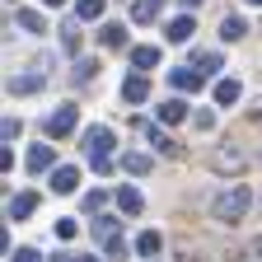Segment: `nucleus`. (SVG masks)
<instances>
[{
	"label": "nucleus",
	"instance_id": "obj_13",
	"mask_svg": "<svg viewBox=\"0 0 262 262\" xmlns=\"http://www.w3.org/2000/svg\"><path fill=\"white\" fill-rule=\"evenodd\" d=\"M244 33H248V24H244L239 14H225V19H220V38H225V42H239Z\"/></svg>",
	"mask_w": 262,
	"mask_h": 262
},
{
	"label": "nucleus",
	"instance_id": "obj_18",
	"mask_svg": "<svg viewBox=\"0 0 262 262\" xmlns=\"http://www.w3.org/2000/svg\"><path fill=\"white\" fill-rule=\"evenodd\" d=\"M131 61H136V71H155V66H159V47H136Z\"/></svg>",
	"mask_w": 262,
	"mask_h": 262
},
{
	"label": "nucleus",
	"instance_id": "obj_29",
	"mask_svg": "<svg viewBox=\"0 0 262 262\" xmlns=\"http://www.w3.org/2000/svg\"><path fill=\"white\" fill-rule=\"evenodd\" d=\"M14 136H19V122H14V117H10V122H5V126H0V141H14Z\"/></svg>",
	"mask_w": 262,
	"mask_h": 262
},
{
	"label": "nucleus",
	"instance_id": "obj_27",
	"mask_svg": "<svg viewBox=\"0 0 262 262\" xmlns=\"http://www.w3.org/2000/svg\"><path fill=\"white\" fill-rule=\"evenodd\" d=\"M14 262H42L38 248H14Z\"/></svg>",
	"mask_w": 262,
	"mask_h": 262
},
{
	"label": "nucleus",
	"instance_id": "obj_10",
	"mask_svg": "<svg viewBox=\"0 0 262 262\" xmlns=\"http://www.w3.org/2000/svg\"><path fill=\"white\" fill-rule=\"evenodd\" d=\"M122 98H126V103H145V98H150V84H145V75H131V80L122 84Z\"/></svg>",
	"mask_w": 262,
	"mask_h": 262
},
{
	"label": "nucleus",
	"instance_id": "obj_17",
	"mask_svg": "<svg viewBox=\"0 0 262 262\" xmlns=\"http://www.w3.org/2000/svg\"><path fill=\"white\" fill-rule=\"evenodd\" d=\"M98 38H103V47H113V52H122V47H126V28H122V24H108L103 33H98Z\"/></svg>",
	"mask_w": 262,
	"mask_h": 262
},
{
	"label": "nucleus",
	"instance_id": "obj_2",
	"mask_svg": "<svg viewBox=\"0 0 262 262\" xmlns=\"http://www.w3.org/2000/svg\"><path fill=\"white\" fill-rule=\"evenodd\" d=\"M84 145H89V164H94V173H113V131L108 126H89V136H84Z\"/></svg>",
	"mask_w": 262,
	"mask_h": 262
},
{
	"label": "nucleus",
	"instance_id": "obj_21",
	"mask_svg": "<svg viewBox=\"0 0 262 262\" xmlns=\"http://www.w3.org/2000/svg\"><path fill=\"white\" fill-rule=\"evenodd\" d=\"M159 248H164V239H159V234H155V229H145V234H141V239H136V253H145V257H155V253H159Z\"/></svg>",
	"mask_w": 262,
	"mask_h": 262
},
{
	"label": "nucleus",
	"instance_id": "obj_6",
	"mask_svg": "<svg viewBox=\"0 0 262 262\" xmlns=\"http://www.w3.org/2000/svg\"><path fill=\"white\" fill-rule=\"evenodd\" d=\"M94 234L103 239L108 257H122V253H126V244H122V229H113V220H94Z\"/></svg>",
	"mask_w": 262,
	"mask_h": 262
},
{
	"label": "nucleus",
	"instance_id": "obj_9",
	"mask_svg": "<svg viewBox=\"0 0 262 262\" xmlns=\"http://www.w3.org/2000/svg\"><path fill=\"white\" fill-rule=\"evenodd\" d=\"M52 159H56V155H52V145H33L24 164H28V173H42V169H52Z\"/></svg>",
	"mask_w": 262,
	"mask_h": 262
},
{
	"label": "nucleus",
	"instance_id": "obj_26",
	"mask_svg": "<svg viewBox=\"0 0 262 262\" xmlns=\"http://www.w3.org/2000/svg\"><path fill=\"white\" fill-rule=\"evenodd\" d=\"M150 145H155V150H164V155H178V145L164 136V131H155V126H150Z\"/></svg>",
	"mask_w": 262,
	"mask_h": 262
},
{
	"label": "nucleus",
	"instance_id": "obj_16",
	"mask_svg": "<svg viewBox=\"0 0 262 262\" xmlns=\"http://www.w3.org/2000/svg\"><path fill=\"white\" fill-rule=\"evenodd\" d=\"M183 117H187V103H183V98H169V103H159V122H169V126H173V122H183Z\"/></svg>",
	"mask_w": 262,
	"mask_h": 262
},
{
	"label": "nucleus",
	"instance_id": "obj_4",
	"mask_svg": "<svg viewBox=\"0 0 262 262\" xmlns=\"http://www.w3.org/2000/svg\"><path fill=\"white\" fill-rule=\"evenodd\" d=\"M244 164H248V155H244L239 145H220V150L211 155V169H215V173H239Z\"/></svg>",
	"mask_w": 262,
	"mask_h": 262
},
{
	"label": "nucleus",
	"instance_id": "obj_1",
	"mask_svg": "<svg viewBox=\"0 0 262 262\" xmlns=\"http://www.w3.org/2000/svg\"><path fill=\"white\" fill-rule=\"evenodd\" d=\"M248 202H253V192H248L244 183H234V187H225L215 202H211V215H215L220 225H239V220L248 215Z\"/></svg>",
	"mask_w": 262,
	"mask_h": 262
},
{
	"label": "nucleus",
	"instance_id": "obj_32",
	"mask_svg": "<svg viewBox=\"0 0 262 262\" xmlns=\"http://www.w3.org/2000/svg\"><path fill=\"white\" fill-rule=\"evenodd\" d=\"M52 262H75V257H61V253H56V257H52Z\"/></svg>",
	"mask_w": 262,
	"mask_h": 262
},
{
	"label": "nucleus",
	"instance_id": "obj_8",
	"mask_svg": "<svg viewBox=\"0 0 262 262\" xmlns=\"http://www.w3.org/2000/svg\"><path fill=\"white\" fill-rule=\"evenodd\" d=\"M239 98H244L239 80H220V84H215V103H220V108H234Z\"/></svg>",
	"mask_w": 262,
	"mask_h": 262
},
{
	"label": "nucleus",
	"instance_id": "obj_12",
	"mask_svg": "<svg viewBox=\"0 0 262 262\" xmlns=\"http://www.w3.org/2000/svg\"><path fill=\"white\" fill-rule=\"evenodd\" d=\"M75 187H80V169H71V164H66V169L52 173V192H75Z\"/></svg>",
	"mask_w": 262,
	"mask_h": 262
},
{
	"label": "nucleus",
	"instance_id": "obj_33",
	"mask_svg": "<svg viewBox=\"0 0 262 262\" xmlns=\"http://www.w3.org/2000/svg\"><path fill=\"white\" fill-rule=\"evenodd\" d=\"M75 262H98V257H75Z\"/></svg>",
	"mask_w": 262,
	"mask_h": 262
},
{
	"label": "nucleus",
	"instance_id": "obj_15",
	"mask_svg": "<svg viewBox=\"0 0 262 262\" xmlns=\"http://www.w3.org/2000/svg\"><path fill=\"white\" fill-rule=\"evenodd\" d=\"M117 206H122L126 215H141L145 202H141V192H136V187H117Z\"/></svg>",
	"mask_w": 262,
	"mask_h": 262
},
{
	"label": "nucleus",
	"instance_id": "obj_22",
	"mask_svg": "<svg viewBox=\"0 0 262 262\" xmlns=\"http://www.w3.org/2000/svg\"><path fill=\"white\" fill-rule=\"evenodd\" d=\"M75 19H103V0H80V5H75Z\"/></svg>",
	"mask_w": 262,
	"mask_h": 262
},
{
	"label": "nucleus",
	"instance_id": "obj_20",
	"mask_svg": "<svg viewBox=\"0 0 262 262\" xmlns=\"http://www.w3.org/2000/svg\"><path fill=\"white\" fill-rule=\"evenodd\" d=\"M14 19H19V28H28V33H47V24H42V14H38V10H19Z\"/></svg>",
	"mask_w": 262,
	"mask_h": 262
},
{
	"label": "nucleus",
	"instance_id": "obj_3",
	"mask_svg": "<svg viewBox=\"0 0 262 262\" xmlns=\"http://www.w3.org/2000/svg\"><path fill=\"white\" fill-rule=\"evenodd\" d=\"M75 122H80V108H71V103H66V108H56V113L42 122V131H47L52 141H61V136H71V131H75Z\"/></svg>",
	"mask_w": 262,
	"mask_h": 262
},
{
	"label": "nucleus",
	"instance_id": "obj_28",
	"mask_svg": "<svg viewBox=\"0 0 262 262\" xmlns=\"http://www.w3.org/2000/svg\"><path fill=\"white\" fill-rule=\"evenodd\" d=\"M56 239H75V220H56Z\"/></svg>",
	"mask_w": 262,
	"mask_h": 262
},
{
	"label": "nucleus",
	"instance_id": "obj_24",
	"mask_svg": "<svg viewBox=\"0 0 262 262\" xmlns=\"http://www.w3.org/2000/svg\"><path fill=\"white\" fill-rule=\"evenodd\" d=\"M192 66L211 75V71H220V56H215V52H196V56H192Z\"/></svg>",
	"mask_w": 262,
	"mask_h": 262
},
{
	"label": "nucleus",
	"instance_id": "obj_5",
	"mask_svg": "<svg viewBox=\"0 0 262 262\" xmlns=\"http://www.w3.org/2000/svg\"><path fill=\"white\" fill-rule=\"evenodd\" d=\"M47 84V61L42 66H28L24 75H10V94H33V89H42Z\"/></svg>",
	"mask_w": 262,
	"mask_h": 262
},
{
	"label": "nucleus",
	"instance_id": "obj_19",
	"mask_svg": "<svg viewBox=\"0 0 262 262\" xmlns=\"http://www.w3.org/2000/svg\"><path fill=\"white\" fill-rule=\"evenodd\" d=\"M192 33H196V24H192V19L183 14V19H173V24H169V42H187Z\"/></svg>",
	"mask_w": 262,
	"mask_h": 262
},
{
	"label": "nucleus",
	"instance_id": "obj_35",
	"mask_svg": "<svg viewBox=\"0 0 262 262\" xmlns=\"http://www.w3.org/2000/svg\"><path fill=\"white\" fill-rule=\"evenodd\" d=\"M187 5H196V0H187Z\"/></svg>",
	"mask_w": 262,
	"mask_h": 262
},
{
	"label": "nucleus",
	"instance_id": "obj_7",
	"mask_svg": "<svg viewBox=\"0 0 262 262\" xmlns=\"http://www.w3.org/2000/svg\"><path fill=\"white\" fill-rule=\"evenodd\" d=\"M169 80H173V89H183V94L192 89V94H196V89L206 84V71H196V66H183V71H173Z\"/></svg>",
	"mask_w": 262,
	"mask_h": 262
},
{
	"label": "nucleus",
	"instance_id": "obj_34",
	"mask_svg": "<svg viewBox=\"0 0 262 262\" xmlns=\"http://www.w3.org/2000/svg\"><path fill=\"white\" fill-rule=\"evenodd\" d=\"M248 5H262V0H248Z\"/></svg>",
	"mask_w": 262,
	"mask_h": 262
},
{
	"label": "nucleus",
	"instance_id": "obj_23",
	"mask_svg": "<svg viewBox=\"0 0 262 262\" xmlns=\"http://www.w3.org/2000/svg\"><path fill=\"white\" fill-rule=\"evenodd\" d=\"M80 24H84V19H75V24H66V28H61V47H66V52H75V47H80Z\"/></svg>",
	"mask_w": 262,
	"mask_h": 262
},
{
	"label": "nucleus",
	"instance_id": "obj_31",
	"mask_svg": "<svg viewBox=\"0 0 262 262\" xmlns=\"http://www.w3.org/2000/svg\"><path fill=\"white\" fill-rule=\"evenodd\" d=\"M42 5H52V10H56V5H66V0H42Z\"/></svg>",
	"mask_w": 262,
	"mask_h": 262
},
{
	"label": "nucleus",
	"instance_id": "obj_30",
	"mask_svg": "<svg viewBox=\"0 0 262 262\" xmlns=\"http://www.w3.org/2000/svg\"><path fill=\"white\" fill-rule=\"evenodd\" d=\"M98 206H103V192H89V196H84V211H89V215H94V211H98Z\"/></svg>",
	"mask_w": 262,
	"mask_h": 262
},
{
	"label": "nucleus",
	"instance_id": "obj_11",
	"mask_svg": "<svg viewBox=\"0 0 262 262\" xmlns=\"http://www.w3.org/2000/svg\"><path fill=\"white\" fill-rule=\"evenodd\" d=\"M33 206H38V192H19L14 202H10V220H28Z\"/></svg>",
	"mask_w": 262,
	"mask_h": 262
},
{
	"label": "nucleus",
	"instance_id": "obj_25",
	"mask_svg": "<svg viewBox=\"0 0 262 262\" xmlns=\"http://www.w3.org/2000/svg\"><path fill=\"white\" fill-rule=\"evenodd\" d=\"M126 173H150V155H126Z\"/></svg>",
	"mask_w": 262,
	"mask_h": 262
},
{
	"label": "nucleus",
	"instance_id": "obj_14",
	"mask_svg": "<svg viewBox=\"0 0 262 262\" xmlns=\"http://www.w3.org/2000/svg\"><path fill=\"white\" fill-rule=\"evenodd\" d=\"M159 10H164V0H136V5H131V19L136 24H155Z\"/></svg>",
	"mask_w": 262,
	"mask_h": 262
}]
</instances>
